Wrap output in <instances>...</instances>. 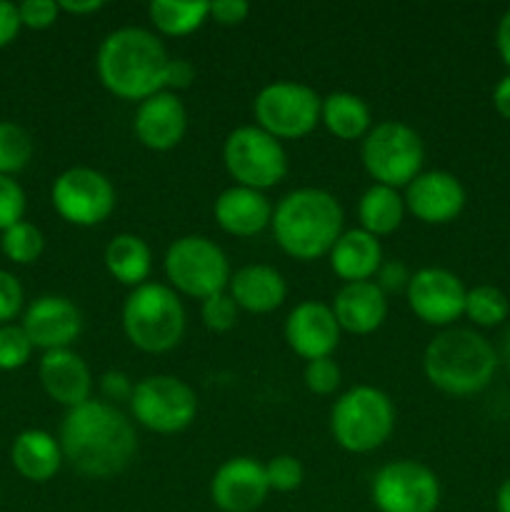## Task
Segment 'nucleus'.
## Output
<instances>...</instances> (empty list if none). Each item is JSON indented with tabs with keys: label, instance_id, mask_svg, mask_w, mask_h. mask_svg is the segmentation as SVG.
Returning a JSON list of instances; mask_svg holds the SVG:
<instances>
[{
	"label": "nucleus",
	"instance_id": "9b49d317",
	"mask_svg": "<svg viewBox=\"0 0 510 512\" xmlns=\"http://www.w3.org/2000/svg\"><path fill=\"white\" fill-rule=\"evenodd\" d=\"M320 103L323 98L310 85L275 80L255 95V125L278 140L305 138L320 123Z\"/></svg>",
	"mask_w": 510,
	"mask_h": 512
},
{
	"label": "nucleus",
	"instance_id": "6e6552de",
	"mask_svg": "<svg viewBox=\"0 0 510 512\" xmlns=\"http://www.w3.org/2000/svg\"><path fill=\"white\" fill-rule=\"evenodd\" d=\"M163 268L175 293L188 295L200 303L210 295L228 290L230 275H233L228 255L205 235H185L170 243Z\"/></svg>",
	"mask_w": 510,
	"mask_h": 512
},
{
	"label": "nucleus",
	"instance_id": "412c9836",
	"mask_svg": "<svg viewBox=\"0 0 510 512\" xmlns=\"http://www.w3.org/2000/svg\"><path fill=\"white\" fill-rule=\"evenodd\" d=\"M40 385L55 403L65 405L68 410L88 403L93 390V375L85 360L70 348L50 350L40 360Z\"/></svg>",
	"mask_w": 510,
	"mask_h": 512
},
{
	"label": "nucleus",
	"instance_id": "f3484780",
	"mask_svg": "<svg viewBox=\"0 0 510 512\" xmlns=\"http://www.w3.org/2000/svg\"><path fill=\"white\" fill-rule=\"evenodd\" d=\"M20 328L25 330L33 348L45 350V353L65 350L83 333V313L73 300L63 295H43L28 305Z\"/></svg>",
	"mask_w": 510,
	"mask_h": 512
},
{
	"label": "nucleus",
	"instance_id": "cd10ccee",
	"mask_svg": "<svg viewBox=\"0 0 510 512\" xmlns=\"http://www.w3.org/2000/svg\"><path fill=\"white\" fill-rule=\"evenodd\" d=\"M405 200L403 195L388 185L373 183L358 200V220L360 230L383 238V235L395 233L405 218Z\"/></svg>",
	"mask_w": 510,
	"mask_h": 512
},
{
	"label": "nucleus",
	"instance_id": "20e7f679",
	"mask_svg": "<svg viewBox=\"0 0 510 512\" xmlns=\"http://www.w3.org/2000/svg\"><path fill=\"white\" fill-rule=\"evenodd\" d=\"M493 343L470 328H445L423 353V373L440 393L465 398L490 385L498 370Z\"/></svg>",
	"mask_w": 510,
	"mask_h": 512
},
{
	"label": "nucleus",
	"instance_id": "a878e982",
	"mask_svg": "<svg viewBox=\"0 0 510 512\" xmlns=\"http://www.w3.org/2000/svg\"><path fill=\"white\" fill-rule=\"evenodd\" d=\"M105 268L118 280L120 285H128L130 290L148 283L150 270H153V253L150 245L135 233H120L105 245Z\"/></svg>",
	"mask_w": 510,
	"mask_h": 512
},
{
	"label": "nucleus",
	"instance_id": "c03bdc74",
	"mask_svg": "<svg viewBox=\"0 0 510 512\" xmlns=\"http://www.w3.org/2000/svg\"><path fill=\"white\" fill-rule=\"evenodd\" d=\"M20 15L18 5L8 3V0H0V48L8 43H13L15 35L20 30Z\"/></svg>",
	"mask_w": 510,
	"mask_h": 512
},
{
	"label": "nucleus",
	"instance_id": "49530a36",
	"mask_svg": "<svg viewBox=\"0 0 510 512\" xmlns=\"http://www.w3.org/2000/svg\"><path fill=\"white\" fill-rule=\"evenodd\" d=\"M493 108L498 110L500 118L510 120V73L500 78L493 88Z\"/></svg>",
	"mask_w": 510,
	"mask_h": 512
},
{
	"label": "nucleus",
	"instance_id": "4c0bfd02",
	"mask_svg": "<svg viewBox=\"0 0 510 512\" xmlns=\"http://www.w3.org/2000/svg\"><path fill=\"white\" fill-rule=\"evenodd\" d=\"M20 23L33 30H45L58 20L60 5L55 0H25L18 5Z\"/></svg>",
	"mask_w": 510,
	"mask_h": 512
},
{
	"label": "nucleus",
	"instance_id": "f704fd0d",
	"mask_svg": "<svg viewBox=\"0 0 510 512\" xmlns=\"http://www.w3.org/2000/svg\"><path fill=\"white\" fill-rule=\"evenodd\" d=\"M265 478H268L270 490H275V493H293V490H298L303 485V463L298 458H293V455H275L265 465Z\"/></svg>",
	"mask_w": 510,
	"mask_h": 512
},
{
	"label": "nucleus",
	"instance_id": "9d476101",
	"mask_svg": "<svg viewBox=\"0 0 510 512\" xmlns=\"http://www.w3.org/2000/svg\"><path fill=\"white\" fill-rule=\"evenodd\" d=\"M128 405L135 423L158 435L183 433L198 415V395L175 375H148L135 383Z\"/></svg>",
	"mask_w": 510,
	"mask_h": 512
},
{
	"label": "nucleus",
	"instance_id": "de8ad7c7",
	"mask_svg": "<svg viewBox=\"0 0 510 512\" xmlns=\"http://www.w3.org/2000/svg\"><path fill=\"white\" fill-rule=\"evenodd\" d=\"M60 10L63 13H70V15H90V13H98L100 8H103V0H63V3H58Z\"/></svg>",
	"mask_w": 510,
	"mask_h": 512
},
{
	"label": "nucleus",
	"instance_id": "f8f14e48",
	"mask_svg": "<svg viewBox=\"0 0 510 512\" xmlns=\"http://www.w3.org/2000/svg\"><path fill=\"white\" fill-rule=\"evenodd\" d=\"M370 495L380 512H435L440 480L418 460H395L375 473Z\"/></svg>",
	"mask_w": 510,
	"mask_h": 512
},
{
	"label": "nucleus",
	"instance_id": "f03ea898",
	"mask_svg": "<svg viewBox=\"0 0 510 512\" xmlns=\"http://www.w3.org/2000/svg\"><path fill=\"white\" fill-rule=\"evenodd\" d=\"M170 55L153 30L118 28L105 35L95 55V70L108 93L115 98L143 103L165 90V68Z\"/></svg>",
	"mask_w": 510,
	"mask_h": 512
},
{
	"label": "nucleus",
	"instance_id": "c756f323",
	"mask_svg": "<svg viewBox=\"0 0 510 512\" xmlns=\"http://www.w3.org/2000/svg\"><path fill=\"white\" fill-rule=\"evenodd\" d=\"M465 318L478 328H495L510 315L508 295L495 285H475L465 293Z\"/></svg>",
	"mask_w": 510,
	"mask_h": 512
},
{
	"label": "nucleus",
	"instance_id": "bb28decb",
	"mask_svg": "<svg viewBox=\"0 0 510 512\" xmlns=\"http://www.w3.org/2000/svg\"><path fill=\"white\" fill-rule=\"evenodd\" d=\"M320 123L330 135L350 143V140H363L370 133L373 115L360 95L338 90V93L325 95L320 103Z\"/></svg>",
	"mask_w": 510,
	"mask_h": 512
},
{
	"label": "nucleus",
	"instance_id": "72a5a7b5",
	"mask_svg": "<svg viewBox=\"0 0 510 512\" xmlns=\"http://www.w3.org/2000/svg\"><path fill=\"white\" fill-rule=\"evenodd\" d=\"M240 308L235 305V300L230 298L228 290L218 295H210L208 300H203L200 305V318H203V325L213 333H228V330L235 328L238 323Z\"/></svg>",
	"mask_w": 510,
	"mask_h": 512
},
{
	"label": "nucleus",
	"instance_id": "6ab92c4d",
	"mask_svg": "<svg viewBox=\"0 0 510 512\" xmlns=\"http://www.w3.org/2000/svg\"><path fill=\"white\" fill-rule=\"evenodd\" d=\"M185 130H188V110L178 93L160 90L138 103L133 133L148 150H155V153L173 150L185 138Z\"/></svg>",
	"mask_w": 510,
	"mask_h": 512
},
{
	"label": "nucleus",
	"instance_id": "b1692460",
	"mask_svg": "<svg viewBox=\"0 0 510 512\" xmlns=\"http://www.w3.org/2000/svg\"><path fill=\"white\" fill-rule=\"evenodd\" d=\"M330 268L343 283H365L373 280L383 265V248L375 235L365 230H345L328 253Z\"/></svg>",
	"mask_w": 510,
	"mask_h": 512
},
{
	"label": "nucleus",
	"instance_id": "ddd939ff",
	"mask_svg": "<svg viewBox=\"0 0 510 512\" xmlns=\"http://www.w3.org/2000/svg\"><path fill=\"white\" fill-rule=\"evenodd\" d=\"M50 198L55 213L78 228L105 223L115 210L113 183L95 168H70L60 173Z\"/></svg>",
	"mask_w": 510,
	"mask_h": 512
},
{
	"label": "nucleus",
	"instance_id": "c9c22d12",
	"mask_svg": "<svg viewBox=\"0 0 510 512\" xmlns=\"http://www.w3.org/2000/svg\"><path fill=\"white\" fill-rule=\"evenodd\" d=\"M303 380L305 388L313 395H333L340 388L343 375H340L338 363L333 358H318L305 365Z\"/></svg>",
	"mask_w": 510,
	"mask_h": 512
},
{
	"label": "nucleus",
	"instance_id": "393cba45",
	"mask_svg": "<svg viewBox=\"0 0 510 512\" xmlns=\"http://www.w3.org/2000/svg\"><path fill=\"white\" fill-rule=\"evenodd\" d=\"M15 470L30 483H48L63 465V450L60 440L45 430H25L15 438L13 450H10Z\"/></svg>",
	"mask_w": 510,
	"mask_h": 512
},
{
	"label": "nucleus",
	"instance_id": "2f4dec72",
	"mask_svg": "<svg viewBox=\"0 0 510 512\" xmlns=\"http://www.w3.org/2000/svg\"><path fill=\"white\" fill-rule=\"evenodd\" d=\"M33 158V140L20 125L0 123V175L20 173Z\"/></svg>",
	"mask_w": 510,
	"mask_h": 512
},
{
	"label": "nucleus",
	"instance_id": "0eeeda50",
	"mask_svg": "<svg viewBox=\"0 0 510 512\" xmlns=\"http://www.w3.org/2000/svg\"><path fill=\"white\" fill-rule=\"evenodd\" d=\"M360 158L375 183L398 190L408 188L423 173L425 145L408 123L383 120L363 138Z\"/></svg>",
	"mask_w": 510,
	"mask_h": 512
},
{
	"label": "nucleus",
	"instance_id": "423d86ee",
	"mask_svg": "<svg viewBox=\"0 0 510 512\" xmlns=\"http://www.w3.org/2000/svg\"><path fill=\"white\" fill-rule=\"evenodd\" d=\"M393 400L375 385H355L335 400L330 410V433L343 450L365 455L385 445L393 435Z\"/></svg>",
	"mask_w": 510,
	"mask_h": 512
},
{
	"label": "nucleus",
	"instance_id": "58836bf2",
	"mask_svg": "<svg viewBox=\"0 0 510 512\" xmlns=\"http://www.w3.org/2000/svg\"><path fill=\"white\" fill-rule=\"evenodd\" d=\"M23 310V288L13 273L0 270V325H8Z\"/></svg>",
	"mask_w": 510,
	"mask_h": 512
},
{
	"label": "nucleus",
	"instance_id": "2eb2a0df",
	"mask_svg": "<svg viewBox=\"0 0 510 512\" xmlns=\"http://www.w3.org/2000/svg\"><path fill=\"white\" fill-rule=\"evenodd\" d=\"M405 210L425 225H448L463 213V183L448 170H425L405 188Z\"/></svg>",
	"mask_w": 510,
	"mask_h": 512
},
{
	"label": "nucleus",
	"instance_id": "8fccbe9b",
	"mask_svg": "<svg viewBox=\"0 0 510 512\" xmlns=\"http://www.w3.org/2000/svg\"><path fill=\"white\" fill-rule=\"evenodd\" d=\"M503 358H505V363L510 365V330L505 333V338H503Z\"/></svg>",
	"mask_w": 510,
	"mask_h": 512
},
{
	"label": "nucleus",
	"instance_id": "79ce46f5",
	"mask_svg": "<svg viewBox=\"0 0 510 512\" xmlns=\"http://www.w3.org/2000/svg\"><path fill=\"white\" fill-rule=\"evenodd\" d=\"M133 380L123 373V370H108L100 378V393H103L105 403H120V400H130L133 395Z\"/></svg>",
	"mask_w": 510,
	"mask_h": 512
},
{
	"label": "nucleus",
	"instance_id": "09e8293b",
	"mask_svg": "<svg viewBox=\"0 0 510 512\" xmlns=\"http://www.w3.org/2000/svg\"><path fill=\"white\" fill-rule=\"evenodd\" d=\"M495 510L498 512H510V478L503 480V485L495 493Z\"/></svg>",
	"mask_w": 510,
	"mask_h": 512
},
{
	"label": "nucleus",
	"instance_id": "37998d69",
	"mask_svg": "<svg viewBox=\"0 0 510 512\" xmlns=\"http://www.w3.org/2000/svg\"><path fill=\"white\" fill-rule=\"evenodd\" d=\"M195 80V65L185 58H170L168 68H165V90L168 93H178V90L190 88Z\"/></svg>",
	"mask_w": 510,
	"mask_h": 512
},
{
	"label": "nucleus",
	"instance_id": "e433bc0d",
	"mask_svg": "<svg viewBox=\"0 0 510 512\" xmlns=\"http://www.w3.org/2000/svg\"><path fill=\"white\" fill-rule=\"evenodd\" d=\"M25 213V193L13 178L0 175V230L13 228L15 223L23 220Z\"/></svg>",
	"mask_w": 510,
	"mask_h": 512
},
{
	"label": "nucleus",
	"instance_id": "aec40b11",
	"mask_svg": "<svg viewBox=\"0 0 510 512\" xmlns=\"http://www.w3.org/2000/svg\"><path fill=\"white\" fill-rule=\"evenodd\" d=\"M213 215L223 233L235 235V238H255L265 228H270L273 203L260 190L230 185L215 198Z\"/></svg>",
	"mask_w": 510,
	"mask_h": 512
},
{
	"label": "nucleus",
	"instance_id": "39448f33",
	"mask_svg": "<svg viewBox=\"0 0 510 512\" xmlns=\"http://www.w3.org/2000/svg\"><path fill=\"white\" fill-rule=\"evenodd\" d=\"M123 333L143 353H168L185 333L183 300L163 283L133 288L123 303Z\"/></svg>",
	"mask_w": 510,
	"mask_h": 512
},
{
	"label": "nucleus",
	"instance_id": "c85d7f7f",
	"mask_svg": "<svg viewBox=\"0 0 510 512\" xmlns=\"http://www.w3.org/2000/svg\"><path fill=\"white\" fill-rule=\"evenodd\" d=\"M148 18L153 23L155 35L165 38H183L203 28L205 20H210V3L205 0H153L148 5Z\"/></svg>",
	"mask_w": 510,
	"mask_h": 512
},
{
	"label": "nucleus",
	"instance_id": "7c9ffc66",
	"mask_svg": "<svg viewBox=\"0 0 510 512\" xmlns=\"http://www.w3.org/2000/svg\"><path fill=\"white\" fill-rule=\"evenodd\" d=\"M0 248H3L5 258L13 260L18 265H30L40 258L45 248V238L33 223H15L13 228H8L0 240Z\"/></svg>",
	"mask_w": 510,
	"mask_h": 512
},
{
	"label": "nucleus",
	"instance_id": "4be33fe9",
	"mask_svg": "<svg viewBox=\"0 0 510 512\" xmlns=\"http://www.w3.org/2000/svg\"><path fill=\"white\" fill-rule=\"evenodd\" d=\"M330 308H333L340 330L353 335L375 333L388 318V298L373 280L343 283Z\"/></svg>",
	"mask_w": 510,
	"mask_h": 512
},
{
	"label": "nucleus",
	"instance_id": "1a4fd4ad",
	"mask_svg": "<svg viewBox=\"0 0 510 512\" xmlns=\"http://www.w3.org/2000/svg\"><path fill=\"white\" fill-rule=\"evenodd\" d=\"M223 163L235 185L268 190L288 175V153L283 143L258 125H240L225 138Z\"/></svg>",
	"mask_w": 510,
	"mask_h": 512
},
{
	"label": "nucleus",
	"instance_id": "dca6fc26",
	"mask_svg": "<svg viewBox=\"0 0 510 512\" xmlns=\"http://www.w3.org/2000/svg\"><path fill=\"white\" fill-rule=\"evenodd\" d=\"M270 493L265 465L255 458H230L210 480V500L220 512H255Z\"/></svg>",
	"mask_w": 510,
	"mask_h": 512
},
{
	"label": "nucleus",
	"instance_id": "f257e3e1",
	"mask_svg": "<svg viewBox=\"0 0 510 512\" xmlns=\"http://www.w3.org/2000/svg\"><path fill=\"white\" fill-rule=\"evenodd\" d=\"M60 450L75 473L108 480L133 463L138 453V435L133 420L118 405L90 398L65 415Z\"/></svg>",
	"mask_w": 510,
	"mask_h": 512
},
{
	"label": "nucleus",
	"instance_id": "473e14b6",
	"mask_svg": "<svg viewBox=\"0 0 510 512\" xmlns=\"http://www.w3.org/2000/svg\"><path fill=\"white\" fill-rule=\"evenodd\" d=\"M33 353V343L28 340L20 325H0V370L23 368Z\"/></svg>",
	"mask_w": 510,
	"mask_h": 512
},
{
	"label": "nucleus",
	"instance_id": "ea45409f",
	"mask_svg": "<svg viewBox=\"0 0 510 512\" xmlns=\"http://www.w3.org/2000/svg\"><path fill=\"white\" fill-rule=\"evenodd\" d=\"M410 278H413V273H410L403 260H383L373 283L383 293H400V290H408Z\"/></svg>",
	"mask_w": 510,
	"mask_h": 512
},
{
	"label": "nucleus",
	"instance_id": "7ed1b4c3",
	"mask_svg": "<svg viewBox=\"0 0 510 512\" xmlns=\"http://www.w3.org/2000/svg\"><path fill=\"white\" fill-rule=\"evenodd\" d=\"M270 228L285 255L310 263L328 255L343 235V208L328 190L298 188L278 200Z\"/></svg>",
	"mask_w": 510,
	"mask_h": 512
},
{
	"label": "nucleus",
	"instance_id": "a19ab883",
	"mask_svg": "<svg viewBox=\"0 0 510 512\" xmlns=\"http://www.w3.org/2000/svg\"><path fill=\"white\" fill-rule=\"evenodd\" d=\"M248 15L250 3H245V0H215V3H210V20L225 25V28L240 25Z\"/></svg>",
	"mask_w": 510,
	"mask_h": 512
},
{
	"label": "nucleus",
	"instance_id": "a18cd8bd",
	"mask_svg": "<svg viewBox=\"0 0 510 512\" xmlns=\"http://www.w3.org/2000/svg\"><path fill=\"white\" fill-rule=\"evenodd\" d=\"M495 48H498L500 60L510 68V10H505L503 18L498 20V28H495Z\"/></svg>",
	"mask_w": 510,
	"mask_h": 512
},
{
	"label": "nucleus",
	"instance_id": "5701e85b",
	"mask_svg": "<svg viewBox=\"0 0 510 512\" xmlns=\"http://www.w3.org/2000/svg\"><path fill=\"white\" fill-rule=\"evenodd\" d=\"M230 298L240 310L255 315H265L278 310L288 298V283L283 275L270 265H243L230 275L228 283Z\"/></svg>",
	"mask_w": 510,
	"mask_h": 512
},
{
	"label": "nucleus",
	"instance_id": "a211bd4d",
	"mask_svg": "<svg viewBox=\"0 0 510 512\" xmlns=\"http://www.w3.org/2000/svg\"><path fill=\"white\" fill-rule=\"evenodd\" d=\"M340 325L333 308L318 300H303L295 305L285 320V340L290 350L303 360L330 358L340 343Z\"/></svg>",
	"mask_w": 510,
	"mask_h": 512
},
{
	"label": "nucleus",
	"instance_id": "4468645a",
	"mask_svg": "<svg viewBox=\"0 0 510 512\" xmlns=\"http://www.w3.org/2000/svg\"><path fill=\"white\" fill-rule=\"evenodd\" d=\"M465 285L445 268H420L410 278L405 298L415 318L433 328H450L465 313Z\"/></svg>",
	"mask_w": 510,
	"mask_h": 512
}]
</instances>
